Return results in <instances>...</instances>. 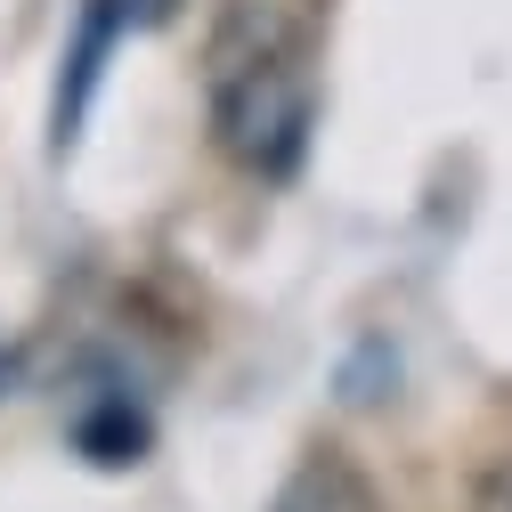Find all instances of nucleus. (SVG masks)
<instances>
[{
    "mask_svg": "<svg viewBox=\"0 0 512 512\" xmlns=\"http://www.w3.org/2000/svg\"><path fill=\"white\" fill-rule=\"evenodd\" d=\"M204 106H212V139L236 171L285 179L317 122L309 25L277 0H228L204 41Z\"/></svg>",
    "mask_w": 512,
    "mask_h": 512,
    "instance_id": "nucleus-1",
    "label": "nucleus"
},
{
    "mask_svg": "<svg viewBox=\"0 0 512 512\" xmlns=\"http://www.w3.org/2000/svg\"><path fill=\"white\" fill-rule=\"evenodd\" d=\"M269 512H382V504H374L366 472H358L350 456H334V447H326V456H309V464L277 488V504H269Z\"/></svg>",
    "mask_w": 512,
    "mask_h": 512,
    "instance_id": "nucleus-2",
    "label": "nucleus"
},
{
    "mask_svg": "<svg viewBox=\"0 0 512 512\" xmlns=\"http://www.w3.org/2000/svg\"><path fill=\"white\" fill-rule=\"evenodd\" d=\"M472 512H512V464H496V472L480 480V496H472Z\"/></svg>",
    "mask_w": 512,
    "mask_h": 512,
    "instance_id": "nucleus-3",
    "label": "nucleus"
},
{
    "mask_svg": "<svg viewBox=\"0 0 512 512\" xmlns=\"http://www.w3.org/2000/svg\"><path fill=\"white\" fill-rule=\"evenodd\" d=\"M187 9V0H122V17H131V25H171Z\"/></svg>",
    "mask_w": 512,
    "mask_h": 512,
    "instance_id": "nucleus-4",
    "label": "nucleus"
}]
</instances>
